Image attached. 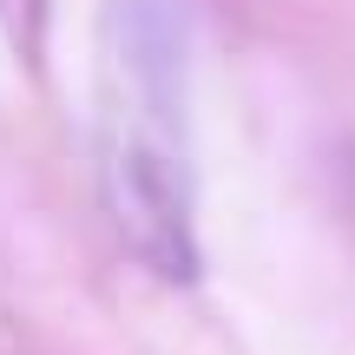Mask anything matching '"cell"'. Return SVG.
<instances>
[{
	"instance_id": "1",
	"label": "cell",
	"mask_w": 355,
	"mask_h": 355,
	"mask_svg": "<svg viewBox=\"0 0 355 355\" xmlns=\"http://www.w3.org/2000/svg\"><path fill=\"white\" fill-rule=\"evenodd\" d=\"M99 204L152 277H198L191 60L178 0H105L99 13Z\"/></svg>"
}]
</instances>
